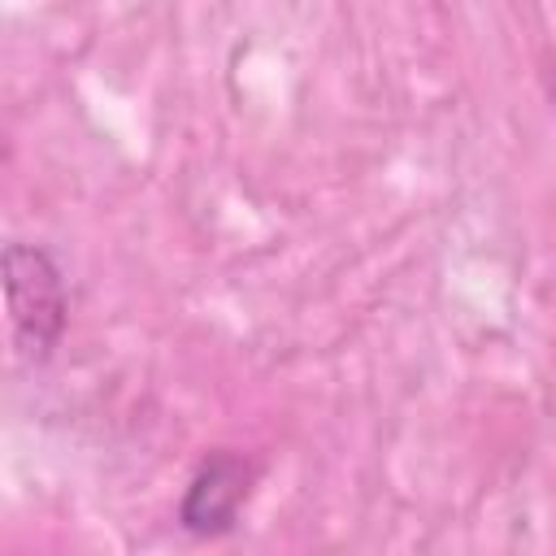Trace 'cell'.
<instances>
[{
  "mask_svg": "<svg viewBox=\"0 0 556 556\" xmlns=\"http://www.w3.org/2000/svg\"><path fill=\"white\" fill-rule=\"evenodd\" d=\"M4 295H9V321H13L17 348L35 361L48 356L65 321V291L52 261L39 248L13 243L4 252Z\"/></svg>",
  "mask_w": 556,
  "mask_h": 556,
  "instance_id": "6da1fadb",
  "label": "cell"
},
{
  "mask_svg": "<svg viewBox=\"0 0 556 556\" xmlns=\"http://www.w3.org/2000/svg\"><path fill=\"white\" fill-rule=\"evenodd\" d=\"M248 465L230 452H217L213 460L200 465V473L191 478L187 486V500H182V521L187 530L195 534H217L235 521L243 495H248Z\"/></svg>",
  "mask_w": 556,
  "mask_h": 556,
  "instance_id": "7a4b0ae2",
  "label": "cell"
}]
</instances>
